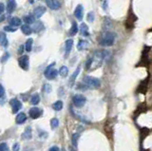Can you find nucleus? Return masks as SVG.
<instances>
[{
  "label": "nucleus",
  "instance_id": "obj_1",
  "mask_svg": "<svg viewBox=\"0 0 152 151\" xmlns=\"http://www.w3.org/2000/svg\"><path fill=\"white\" fill-rule=\"evenodd\" d=\"M115 37H116V34H115L114 32H111V31L105 32L100 40V45L103 47H110L114 44Z\"/></svg>",
  "mask_w": 152,
  "mask_h": 151
},
{
  "label": "nucleus",
  "instance_id": "obj_2",
  "mask_svg": "<svg viewBox=\"0 0 152 151\" xmlns=\"http://www.w3.org/2000/svg\"><path fill=\"white\" fill-rule=\"evenodd\" d=\"M84 83L88 88H99L101 87V81L98 78H95L92 76H86L84 78Z\"/></svg>",
  "mask_w": 152,
  "mask_h": 151
},
{
  "label": "nucleus",
  "instance_id": "obj_3",
  "mask_svg": "<svg viewBox=\"0 0 152 151\" xmlns=\"http://www.w3.org/2000/svg\"><path fill=\"white\" fill-rule=\"evenodd\" d=\"M53 67H54V64L50 65L45 70V76L47 79H49V80H52V79L56 78V76L58 75V71L55 69H53Z\"/></svg>",
  "mask_w": 152,
  "mask_h": 151
},
{
  "label": "nucleus",
  "instance_id": "obj_4",
  "mask_svg": "<svg viewBox=\"0 0 152 151\" xmlns=\"http://www.w3.org/2000/svg\"><path fill=\"white\" fill-rule=\"evenodd\" d=\"M72 102H73V105L76 107H82L86 104V99L85 96H83L81 94H76L72 98Z\"/></svg>",
  "mask_w": 152,
  "mask_h": 151
},
{
  "label": "nucleus",
  "instance_id": "obj_5",
  "mask_svg": "<svg viewBox=\"0 0 152 151\" xmlns=\"http://www.w3.org/2000/svg\"><path fill=\"white\" fill-rule=\"evenodd\" d=\"M46 2L49 8L53 10H57L61 8V3L59 0H47Z\"/></svg>",
  "mask_w": 152,
  "mask_h": 151
},
{
  "label": "nucleus",
  "instance_id": "obj_6",
  "mask_svg": "<svg viewBox=\"0 0 152 151\" xmlns=\"http://www.w3.org/2000/svg\"><path fill=\"white\" fill-rule=\"evenodd\" d=\"M20 67H22L24 70H27L29 69V56L28 55H23L21 56L19 60H18Z\"/></svg>",
  "mask_w": 152,
  "mask_h": 151
},
{
  "label": "nucleus",
  "instance_id": "obj_7",
  "mask_svg": "<svg viewBox=\"0 0 152 151\" xmlns=\"http://www.w3.org/2000/svg\"><path fill=\"white\" fill-rule=\"evenodd\" d=\"M46 10H47V9L44 6H38V7H36L33 10V15L35 18H40L43 14L46 13Z\"/></svg>",
  "mask_w": 152,
  "mask_h": 151
},
{
  "label": "nucleus",
  "instance_id": "obj_8",
  "mask_svg": "<svg viewBox=\"0 0 152 151\" xmlns=\"http://www.w3.org/2000/svg\"><path fill=\"white\" fill-rule=\"evenodd\" d=\"M83 15H84V8L81 4L77 5V7L75 8L74 10V16L77 18L78 20H82L83 19Z\"/></svg>",
  "mask_w": 152,
  "mask_h": 151
},
{
  "label": "nucleus",
  "instance_id": "obj_9",
  "mask_svg": "<svg viewBox=\"0 0 152 151\" xmlns=\"http://www.w3.org/2000/svg\"><path fill=\"white\" fill-rule=\"evenodd\" d=\"M42 115V110L38 107H32L30 109V117L31 119H37Z\"/></svg>",
  "mask_w": 152,
  "mask_h": 151
},
{
  "label": "nucleus",
  "instance_id": "obj_10",
  "mask_svg": "<svg viewBox=\"0 0 152 151\" xmlns=\"http://www.w3.org/2000/svg\"><path fill=\"white\" fill-rule=\"evenodd\" d=\"M10 105L13 106V113H17L19 109H21V106H22V104H21L19 101L17 99H13L10 101Z\"/></svg>",
  "mask_w": 152,
  "mask_h": 151
},
{
  "label": "nucleus",
  "instance_id": "obj_11",
  "mask_svg": "<svg viewBox=\"0 0 152 151\" xmlns=\"http://www.w3.org/2000/svg\"><path fill=\"white\" fill-rule=\"evenodd\" d=\"M110 52L107 51V50H98V51L95 52V56L97 57L98 59H107L108 56H109Z\"/></svg>",
  "mask_w": 152,
  "mask_h": 151
},
{
  "label": "nucleus",
  "instance_id": "obj_12",
  "mask_svg": "<svg viewBox=\"0 0 152 151\" xmlns=\"http://www.w3.org/2000/svg\"><path fill=\"white\" fill-rule=\"evenodd\" d=\"M9 24H10V26L17 28L18 26H21V25H22V21H21L20 18H18V17L13 16L9 20Z\"/></svg>",
  "mask_w": 152,
  "mask_h": 151
},
{
  "label": "nucleus",
  "instance_id": "obj_13",
  "mask_svg": "<svg viewBox=\"0 0 152 151\" xmlns=\"http://www.w3.org/2000/svg\"><path fill=\"white\" fill-rule=\"evenodd\" d=\"M16 8V2L15 0H8L7 3V12L9 13H12Z\"/></svg>",
  "mask_w": 152,
  "mask_h": 151
},
{
  "label": "nucleus",
  "instance_id": "obj_14",
  "mask_svg": "<svg viewBox=\"0 0 152 151\" xmlns=\"http://www.w3.org/2000/svg\"><path fill=\"white\" fill-rule=\"evenodd\" d=\"M79 72H80V67H78L77 69L75 70V71L73 72V74L71 75L70 78V81H68V85H70V87H72V86L74 85V82L76 80V78H77Z\"/></svg>",
  "mask_w": 152,
  "mask_h": 151
},
{
  "label": "nucleus",
  "instance_id": "obj_15",
  "mask_svg": "<svg viewBox=\"0 0 152 151\" xmlns=\"http://www.w3.org/2000/svg\"><path fill=\"white\" fill-rule=\"evenodd\" d=\"M26 120H27V116H26V114L23 113V112L19 113L15 118V122H16V124H18V125L24 124L25 122H26Z\"/></svg>",
  "mask_w": 152,
  "mask_h": 151
},
{
  "label": "nucleus",
  "instance_id": "obj_16",
  "mask_svg": "<svg viewBox=\"0 0 152 151\" xmlns=\"http://www.w3.org/2000/svg\"><path fill=\"white\" fill-rule=\"evenodd\" d=\"M21 31H22V32L25 35H30L32 32V29L30 25L25 24V25H22V26H21Z\"/></svg>",
  "mask_w": 152,
  "mask_h": 151
},
{
  "label": "nucleus",
  "instance_id": "obj_17",
  "mask_svg": "<svg viewBox=\"0 0 152 151\" xmlns=\"http://www.w3.org/2000/svg\"><path fill=\"white\" fill-rule=\"evenodd\" d=\"M72 46H73V40L72 39H68L65 43V47H66V55L70 54V52L71 51Z\"/></svg>",
  "mask_w": 152,
  "mask_h": 151
},
{
  "label": "nucleus",
  "instance_id": "obj_18",
  "mask_svg": "<svg viewBox=\"0 0 152 151\" xmlns=\"http://www.w3.org/2000/svg\"><path fill=\"white\" fill-rule=\"evenodd\" d=\"M24 22L28 24V25H31V24H33L35 22V17L34 15L32 14H29V15H25L24 16Z\"/></svg>",
  "mask_w": 152,
  "mask_h": 151
},
{
  "label": "nucleus",
  "instance_id": "obj_19",
  "mask_svg": "<svg viewBox=\"0 0 152 151\" xmlns=\"http://www.w3.org/2000/svg\"><path fill=\"white\" fill-rule=\"evenodd\" d=\"M43 28H44V26H43V23L40 22V21H38V22H34L33 23V27H32V31H35V32H39L40 31L43 30Z\"/></svg>",
  "mask_w": 152,
  "mask_h": 151
},
{
  "label": "nucleus",
  "instance_id": "obj_20",
  "mask_svg": "<svg viewBox=\"0 0 152 151\" xmlns=\"http://www.w3.org/2000/svg\"><path fill=\"white\" fill-rule=\"evenodd\" d=\"M7 45H8V40H7L6 33L3 31H0V46L6 47Z\"/></svg>",
  "mask_w": 152,
  "mask_h": 151
},
{
  "label": "nucleus",
  "instance_id": "obj_21",
  "mask_svg": "<svg viewBox=\"0 0 152 151\" xmlns=\"http://www.w3.org/2000/svg\"><path fill=\"white\" fill-rule=\"evenodd\" d=\"M80 31H81V34L83 35V36H89V27L86 26L85 23H83L81 25Z\"/></svg>",
  "mask_w": 152,
  "mask_h": 151
},
{
  "label": "nucleus",
  "instance_id": "obj_22",
  "mask_svg": "<svg viewBox=\"0 0 152 151\" xmlns=\"http://www.w3.org/2000/svg\"><path fill=\"white\" fill-rule=\"evenodd\" d=\"M77 32H78V25L76 22H72L71 28L70 30V35L73 36V35H75L76 33H77Z\"/></svg>",
  "mask_w": 152,
  "mask_h": 151
},
{
  "label": "nucleus",
  "instance_id": "obj_23",
  "mask_svg": "<svg viewBox=\"0 0 152 151\" xmlns=\"http://www.w3.org/2000/svg\"><path fill=\"white\" fill-rule=\"evenodd\" d=\"M89 47V43L86 42V40H80L77 45V48L79 50H83V49H86V48Z\"/></svg>",
  "mask_w": 152,
  "mask_h": 151
},
{
  "label": "nucleus",
  "instance_id": "obj_24",
  "mask_svg": "<svg viewBox=\"0 0 152 151\" xmlns=\"http://www.w3.org/2000/svg\"><path fill=\"white\" fill-rule=\"evenodd\" d=\"M52 109L56 111H59L63 109V102L62 101H57L52 105Z\"/></svg>",
  "mask_w": 152,
  "mask_h": 151
},
{
  "label": "nucleus",
  "instance_id": "obj_25",
  "mask_svg": "<svg viewBox=\"0 0 152 151\" xmlns=\"http://www.w3.org/2000/svg\"><path fill=\"white\" fill-rule=\"evenodd\" d=\"M40 102V96L38 94H33L31 98V105H37V104Z\"/></svg>",
  "mask_w": 152,
  "mask_h": 151
},
{
  "label": "nucleus",
  "instance_id": "obj_26",
  "mask_svg": "<svg viewBox=\"0 0 152 151\" xmlns=\"http://www.w3.org/2000/svg\"><path fill=\"white\" fill-rule=\"evenodd\" d=\"M68 73V69L66 67V66H63V67H60V70H59V74L61 75L62 77H66Z\"/></svg>",
  "mask_w": 152,
  "mask_h": 151
},
{
  "label": "nucleus",
  "instance_id": "obj_27",
  "mask_svg": "<svg viewBox=\"0 0 152 151\" xmlns=\"http://www.w3.org/2000/svg\"><path fill=\"white\" fill-rule=\"evenodd\" d=\"M32 43H33V39H28V41L26 42V45H25V49H26L27 51H31L32 49Z\"/></svg>",
  "mask_w": 152,
  "mask_h": 151
},
{
  "label": "nucleus",
  "instance_id": "obj_28",
  "mask_svg": "<svg viewBox=\"0 0 152 151\" xmlns=\"http://www.w3.org/2000/svg\"><path fill=\"white\" fill-rule=\"evenodd\" d=\"M23 136H24L25 139H31V127H28L26 130H25Z\"/></svg>",
  "mask_w": 152,
  "mask_h": 151
},
{
  "label": "nucleus",
  "instance_id": "obj_29",
  "mask_svg": "<svg viewBox=\"0 0 152 151\" xmlns=\"http://www.w3.org/2000/svg\"><path fill=\"white\" fill-rule=\"evenodd\" d=\"M79 137H80L79 133H75V134L72 135V143H73L74 146H77V142H78Z\"/></svg>",
  "mask_w": 152,
  "mask_h": 151
},
{
  "label": "nucleus",
  "instance_id": "obj_30",
  "mask_svg": "<svg viewBox=\"0 0 152 151\" xmlns=\"http://www.w3.org/2000/svg\"><path fill=\"white\" fill-rule=\"evenodd\" d=\"M50 125H52V128H56L59 125L58 119H56V118H53V119H52V121H50Z\"/></svg>",
  "mask_w": 152,
  "mask_h": 151
},
{
  "label": "nucleus",
  "instance_id": "obj_31",
  "mask_svg": "<svg viewBox=\"0 0 152 151\" xmlns=\"http://www.w3.org/2000/svg\"><path fill=\"white\" fill-rule=\"evenodd\" d=\"M16 30H17V28H15V27H13V26H6V27H4V31H9V32H14V31H16Z\"/></svg>",
  "mask_w": 152,
  "mask_h": 151
},
{
  "label": "nucleus",
  "instance_id": "obj_32",
  "mask_svg": "<svg viewBox=\"0 0 152 151\" xmlns=\"http://www.w3.org/2000/svg\"><path fill=\"white\" fill-rule=\"evenodd\" d=\"M88 21L89 22H93L94 21V13H92V12H90V13H88Z\"/></svg>",
  "mask_w": 152,
  "mask_h": 151
},
{
  "label": "nucleus",
  "instance_id": "obj_33",
  "mask_svg": "<svg viewBox=\"0 0 152 151\" xmlns=\"http://www.w3.org/2000/svg\"><path fill=\"white\" fill-rule=\"evenodd\" d=\"M44 90H45L46 92H48V93H49V92L52 91V87H50V85L47 84V85L44 86Z\"/></svg>",
  "mask_w": 152,
  "mask_h": 151
},
{
  "label": "nucleus",
  "instance_id": "obj_34",
  "mask_svg": "<svg viewBox=\"0 0 152 151\" xmlns=\"http://www.w3.org/2000/svg\"><path fill=\"white\" fill-rule=\"evenodd\" d=\"M5 94V89L4 88H3V86L2 85H0V98Z\"/></svg>",
  "mask_w": 152,
  "mask_h": 151
},
{
  "label": "nucleus",
  "instance_id": "obj_35",
  "mask_svg": "<svg viewBox=\"0 0 152 151\" xmlns=\"http://www.w3.org/2000/svg\"><path fill=\"white\" fill-rule=\"evenodd\" d=\"M7 149V145L6 143H0V151H5Z\"/></svg>",
  "mask_w": 152,
  "mask_h": 151
},
{
  "label": "nucleus",
  "instance_id": "obj_36",
  "mask_svg": "<svg viewBox=\"0 0 152 151\" xmlns=\"http://www.w3.org/2000/svg\"><path fill=\"white\" fill-rule=\"evenodd\" d=\"M5 10V5L3 3H0V14H2Z\"/></svg>",
  "mask_w": 152,
  "mask_h": 151
},
{
  "label": "nucleus",
  "instance_id": "obj_37",
  "mask_svg": "<svg viewBox=\"0 0 152 151\" xmlns=\"http://www.w3.org/2000/svg\"><path fill=\"white\" fill-rule=\"evenodd\" d=\"M13 151H19V145H18V143H15V145H13Z\"/></svg>",
  "mask_w": 152,
  "mask_h": 151
},
{
  "label": "nucleus",
  "instance_id": "obj_38",
  "mask_svg": "<svg viewBox=\"0 0 152 151\" xmlns=\"http://www.w3.org/2000/svg\"><path fill=\"white\" fill-rule=\"evenodd\" d=\"M9 58V53L8 52H6L5 53V54H4V56H3V58H2V62H5V60H7V59H8Z\"/></svg>",
  "mask_w": 152,
  "mask_h": 151
},
{
  "label": "nucleus",
  "instance_id": "obj_39",
  "mask_svg": "<svg viewBox=\"0 0 152 151\" xmlns=\"http://www.w3.org/2000/svg\"><path fill=\"white\" fill-rule=\"evenodd\" d=\"M50 151H59V148L57 146H52L50 148Z\"/></svg>",
  "mask_w": 152,
  "mask_h": 151
},
{
  "label": "nucleus",
  "instance_id": "obj_40",
  "mask_svg": "<svg viewBox=\"0 0 152 151\" xmlns=\"http://www.w3.org/2000/svg\"><path fill=\"white\" fill-rule=\"evenodd\" d=\"M23 49H24V46H20V48H19V50H18V52H19V53H22V52H23Z\"/></svg>",
  "mask_w": 152,
  "mask_h": 151
},
{
  "label": "nucleus",
  "instance_id": "obj_41",
  "mask_svg": "<svg viewBox=\"0 0 152 151\" xmlns=\"http://www.w3.org/2000/svg\"><path fill=\"white\" fill-rule=\"evenodd\" d=\"M5 19V16L3 15V14H0V22H1V21H3Z\"/></svg>",
  "mask_w": 152,
  "mask_h": 151
}]
</instances>
